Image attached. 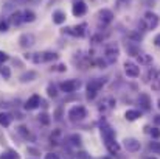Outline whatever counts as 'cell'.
Wrapping results in <instances>:
<instances>
[{
	"label": "cell",
	"instance_id": "37",
	"mask_svg": "<svg viewBox=\"0 0 160 159\" xmlns=\"http://www.w3.org/2000/svg\"><path fill=\"white\" fill-rule=\"evenodd\" d=\"M154 45H156V47H160V33L154 36Z\"/></svg>",
	"mask_w": 160,
	"mask_h": 159
},
{
	"label": "cell",
	"instance_id": "23",
	"mask_svg": "<svg viewBox=\"0 0 160 159\" xmlns=\"http://www.w3.org/2000/svg\"><path fill=\"white\" fill-rule=\"evenodd\" d=\"M68 142H70L72 147H79L81 142H82V139H81L79 134H70V136H68Z\"/></svg>",
	"mask_w": 160,
	"mask_h": 159
},
{
	"label": "cell",
	"instance_id": "33",
	"mask_svg": "<svg viewBox=\"0 0 160 159\" xmlns=\"http://www.w3.org/2000/svg\"><path fill=\"white\" fill-rule=\"evenodd\" d=\"M27 151H28V153H31V155H34V156L41 155V151H39L38 148H34V147H28V148H27Z\"/></svg>",
	"mask_w": 160,
	"mask_h": 159
},
{
	"label": "cell",
	"instance_id": "31",
	"mask_svg": "<svg viewBox=\"0 0 160 159\" xmlns=\"http://www.w3.org/2000/svg\"><path fill=\"white\" fill-rule=\"evenodd\" d=\"M151 87L154 89V91H157V92H160V77L159 78H156L152 83H151Z\"/></svg>",
	"mask_w": 160,
	"mask_h": 159
},
{
	"label": "cell",
	"instance_id": "27",
	"mask_svg": "<svg viewBox=\"0 0 160 159\" xmlns=\"http://www.w3.org/2000/svg\"><path fill=\"white\" fill-rule=\"evenodd\" d=\"M38 119H39V122H42L44 125H48V123H50V117H48V114H47V112L39 114V115H38Z\"/></svg>",
	"mask_w": 160,
	"mask_h": 159
},
{
	"label": "cell",
	"instance_id": "26",
	"mask_svg": "<svg viewBox=\"0 0 160 159\" xmlns=\"http://www.w3.org/2000/svg\"><path fill=\"white\" fill-rule=\"evenodd\" d=\"M0 159H19V155L16 153V151H6V153H3L2 156H0Z\"/></svg>",
	"mask_w": 160,
	"mask_h": 159
},
{
	"label": "cell",
	"instance_id": "34",
	"mask_svg": "<svg viewBox=\"0 0 160 159\" xmlns=\"http://www.w3.org/2000/svg\"><path fill=\"white\" fill-rule=\"evenodd\" d=\"M76 156H78L79 159H90V156H89V155H87L86 151H79V153H78Z\"/></svg>",
	"mask_w": 160,
	"mask_h": 159
},
{
	"label": "cell",
	"instance_id": "2",
	"mask_svg": "<svg viewBox=\"0 0 160 159\" xmlns=\"http://www.w3.org/2000/svg\"><path fill=\"white\" fill-rule=\"evenodd\" d=\"M67 117H68V120L73 122V123H76V122H82V120L87 117V109H86L82 105H76V106H73V108L68 109Z\"/></svg>",
	"mask_w": 160,
	"mask_h": 159
},
{
	"label": "cell",
	"instance_id": "8",
	"mask_svg": "<svg viewBox=\"0 0 160 159\" xmlns=\"http://www.w3.org/2000/svg\"><path fill=\"white\" fill-rule=\"evenodd\" d=\"M123 67H124V73L128 77H131V78H137L140 75V67L135 62H132V61H126L123 64Z\"/></svg>",
	"mask_w": 160,
	"mask_h": 159
},
{
	"label": "cell",
	"instance_id": "20",
	"mask_svg": "<svg viewBox=\"0 0 160 159\" xmlns=\"http://www.w3.org/2000/svg\"><path fill=\"white\" fill-rule=\"evenodd\" d=\"M12 122V115L8 114V112H0V126L3 128H8Z\"/></svg>",
	"mask_w": 160,
	"mask_h": 159
},
{
	"label": "cell",
	"instance_id": "36",
	"mask_svg": "<svg viewBox=\"0 0 160 159\" xmlns=\"http://www.w3.org/2000/svg\"><path fill=\"white\" fill-rule=\"evenodd\" d=\"M45 159H59V156L56 153H47L45 155Z\"/></svg>",
	"mask_w": 160,
	"mask_h": 159
},
{
	"label": "cell",
	"instance_id": "6",
	"mask_svg": "<svg viewBox=\"0 0 160 159\" xmlns=\"http://www.w3.org/2000/svg\"><path fill=\"white\" fill-rule=\"evenodd\" d=\"M81 87V81L79 80H65L59 84V89L65 94H73Z\"/></svg>",
	"mask_w": 160,
	"mask_h": 159
},
{
	"label": "cell",
	"instance_id": "21",
	"mask_svg": "<svg viewBox=\"0 0 160 159\" xmlns=\"http://www.w3.org/2000/svg\"><path fill=\"white\" fill-rule=\"evenodd\" d=\"M65 19H67V16H65L64 11L58 9V11H54L53 13V22L56 24V25H62V24L65 22Z\"/></svg>",
	"mask_w": 160,
	"mask_h": 159
},
{
	"label": "cell",
	"instance_id": "12",
	"mask_svg": "<svg viewBox=\"0 0 160 159\" xmlns=\"http://www.w3.org/2000/svg\"><path fill=\"white\" fill-rule=\"evenodd\" d=\"M98 20L103 24V25H107V24H110L112 20H113V13L110 11V9H107V8H103V9H100L98 11Z\"/></svg>",
	"mask_w": 160,
	"mask_h": 159
},
{
	"label": "cell",
	"instance_id": "24",
	"mask_svg": "<svg viewBox=\"0 0 160 159\" xmlns=\"http://www.w3.org/2000/svg\"><path fill=\"white\" fill-rule=\"evenodd\" d=\"M148 147H149V150H151L154 155H160V142L159 140H151Z\"/></svg>",
	"mask_w": 160,
	"mask_h": 159
},
{
	"label": "cell",
	"instance_id": "16",
	"mask_svg": "<svg viewBox=\"0 0 160 159\" xmlns=\"http://www.w3.org/2000/svg\"><path fill=\"white\" fill-rule=\"evenodd\" d=\"M38 78V72H34V70H28V72H25V73H22L20 75V83H30V81H34Z\"/></svg>",
	"mask_w": 160,
	"mask_h": 159
},
{
	"label": "cell",
	"instance_id": "30",
	"mask_svg": "<svg viewBox=\"0 0 160 159\" xmlns=\"http://www.w3.org/2000/svg\"><path fill=\"white\" fill-rule=\"evenodd\" d=\"M8 59H9L8 53H6V52H2V50H0V67H2V66H3V62H6Z\"/></svg>",
	"mask_w": 160,
	"mask_h": 159
},
{
	"label": "cell",
	"instance_id": "13",
	"mask_svg": "<svg viewBox=\"0 0 160 159\" xmlns=\"http://www.w3.org/2000/svg\"><path fill=\"white\" fill-rule=\"evenodd\" d=\"M42 103V100H41V97L39 95H31L28 100H27V103H25V109L27 111H34V109H38L39 105Z\"/></svg>",
	"mask_w": 160,
	"mask_h": 159
},
{
	"label": "cell",
	"instance_id": "5",
	"mask_svg": "<svg viewBox=\"0 0 160 159\" xmlns=\"http://www.w3.org/2000/svg\"><path fill=\"white\" fill-rule=\"evenodd\" d=\"M142 25H143V28H146V30H154V28L159 25V16H157L156 13H152V11L145 13L143 20H142Z\"/></svg>",
	"mask_w": 160,
	"mask_h": 159
},
{
	"label": "cell",
	"instance_id": "1",
	"mask_svg": "<svg viewBox=\"0 0 160 159\" xmlns=\"http://www.w3.org/2000/svg\"><path fill=\"white\" fill-rule=\"evenodd\" d=\"M100 133H101V137L104 140L107 151L112 153V155H118L120 153V144L115 140V130L109 123L103 122L101 126H100Z\"/></svg>",
	"mask_w": 160,
	"mask_h": 159
},
{
	"label": "cell",
	"instance_id": "40",
	"mask_svg": "<svg viewBox=\"0 0 160 159\" xmlns=\"http://www.w3.org/2000/svg\"><path fill=\"white\" fill-rule=\"evenodd\" d=\"M157 106H159V109H160V98L157 100Z\"/></svg>",
	"mask_w": 160,
	"mask_h": 159
},
{
	"label": "cell",
	"instance_id": "22",
	"mask_svg": "<svg viewBox=\"0 0 160 159\" xmlns=\"http://www.w3.org/2000/svg\"><path fill=\"white\" fill-rule=\"evenodd\" d=\"M34 20H36V13L31 11V9H25V11H23V22L31 24V22H34Z\"/></svg>",
	"mask_w": 160,
	"mask_h": 159
},
{
	"label": "cell",
	"instance_id": "35",
	"mask_svg": "<svg viewBox=\"0 0 160 159\" xmlns=\"http://www.w3.org/2000/svg\"><path fill=\"white\" fill-rule=\"evenodd\" d=\"M0 31H2V33L8 31V24H6V22H0Z\"/></svg>",
	"mask_w": 160,
	"mask_h": 159
},
{
	"label": "cell",
	"instance_id": "25",
	"mask_svg": "<svg viewBox=\"0 0 160 159\" xmlns=\"http://www.w3.org/2000/svg\"><path fill=\"white\" fill-rule=\"evenodd\" d=\"M17 131H19V134H20V136H23L25 139H33V136L30 134V131H28L25 126H19V128H17Z\"/></svg>",
	"mask_w": 160,
	"mask_h": 159
},
{
	"label": "cell",
	"instance_id": "38",
	"mask_svg": "<svg viewBox=\"0 0 160 159\" xmlns=\"http://www.w3.org/2000/svg\"><path fill=\"white\" fill-rule=\"evenodd\" d=\"M56 67H58V69H56L58 72H64V70H65V66H64V64H59V66H56Z\"/></svg>",
	"mask_w": 160,
	"mask_h": 159
},
{
	"label": "cell",
	"instance_id": "41",
	"mask_svg": "<svg viewBox=\"0 0 160 159\" xmlns=\"http://www.w3.org/2000/svg\"><path fill=\"white\" fill-rule=\"evenodd\" d=\"M103 159H110V158H107V156H106V158H103Z\"/></svg>",
	"mask_w": 160,
	"mask_h": 159
},
{
	"label": "cell",
	"instance_id": "28",
	"mask_svg": "<svg viewBox=\"0 0 160 159\" xmlns=\"http://www.w3.org/2000/svg\"><path fill=\"white\" fill-rule=\"evenodd\" d=\"M0 75H2L5 80H9V77H11V70H9V67H3V66H2V69H0Z\"/></svg>",
	"mask_w": 160,
	"mask_h": 159
},
{
	"label": "cell",
	"instance_id": "18",
	"mask_svg": "<svg viewBox=\"0 0 160 159\" xmlns=\"http://www.w3.org/2000/svg\"><path fill=\"white\" fill-rule=\"evenodd\" d=\"M135 58H137V61H138L142 66H151V64H152V56L148 55V53H138Z\"/></svg>",
	"mask_w": 160,
	"mask_h": 159
},
{
	"label": "cell",
	"instance_id": "14",
	"mask_svg": "<svg viewBox=\"0 0 160 159\" xmlns=\"http://www.w3.org/2000/svg\"><path fill=\"white\" fill-rule=\"evenodd\" d=\"M118 53H120V50H118V47H117V45H109V47L106 49L107 62H115V61H117V58H118Z\"/></svg>",
	"mask_w": 160,
	"mask_h": 159
},
{
	"label": "cell",
	"instance_id": "7",
	"mask_svg": "<svg viewBox=\"0 0 160 159\" xmlns=\"http://www.w3.org/2000/svg\"><path fill=\"white\" fill-rule=\"evenodd\" d=\"M72 13L75 17H81L87 13V5L84 0H75L73 5H72Z\"/></svg>",
	"mask_w": 160,
	"mask_h": 159
},
{
	"label": "cell",
	"instance_id": "42",
	"mask_svg": "<svg viewBox=\"0 0 160 159\" xmlns=\"http://www.w3.org/2000/svg\"><path fill=\"white\" fill-rule=\"evenodd\" d=\"M146 159H154V158H146Z\"/></svg>",
	"mask_w": 160,
	"mask_h": 159
},
{
	"label": "cell",
	"instance_id": "32",
	"mask_svg": "<svg viewBox=\"0 0 160 159\" xmlns=\"http://www.w3.org/2000/svg\"><path fill=\"white\" fill-rule=\"evenodd\" d=\"M149 133H151V136H152L154 139H160V130H157V128H152Z\"/></svg>",
	"mask_w": 160,
	"mask_h": 159
},
{
	"label": "cell",
	"instance_id": "39",
	"mask_svg": "<svg viewBox=\"0 0 160 159\" xmlns=\"http://www.w3.org/2000/svg\"><path fill=\"white\" fill-rule=\"evenodd\" d=\"M154 123H156L157 126H160V114H159V115H156V117H154Z\"/></svg>",
	"mask_w": 160,
	"mask_h": 159
},
{
	"label": "cell",
	"instance_id": "4",
	"mask_svg": "<svg viewBox=\"0 0 160 159\" xmlns=\"http://www.w3.org/2000/svg\"><path fill=\"white\" fill-rule=\"evenodd\" d=\"M28 59V58H27ZM30 59L34 62V64H42V62H52V61H56L58 59V53L54 52H38L33 53L30 56Z\"/></svg>",
	"mask_w": 160,
	"mask_h": 159
},
{
	"label": "cell",
	"instance_id": "29",
	"mask_svg": "<svg viewBox=\"0 0 160 159\" xmlns=\"http://www.w3.org/2000/svg\"><path fill=\"white\" fill-rule=\"evenodd\" d=\"M47 94H48V97H56L58 95V92H56V86L54 84H48L47 86Z\"/></svg>",
	"mask_w": 160,
	"mask_h": 159
},
{
	"label": "cell",
	"instance_id": "17",
	"mask_svg": "<svg viewBox=\"0 0 160 159\" xmlns=\"http://www.w3.org/2000/svg\"><path fill=\"white\" fill-rule=\"evenodd\" d=\"M86 28H87V25L86 24H79V25H76V27H73V28H70V34H73V36H84L86 34Z\"/></svg>",
	"mask_w": 160,
	"mask_h": 159
},
{
	"label": "cell",
	"instance_id": "9",
	"mask_svg": "<svg viewBox=\"0 0 160 159\" xmlns=\"http://www.w3.org/2000/svg\"><path fill=\"white\" fill-rule=\"evenodd\" d=\"M34 42H36V38H34V34H31V33H23V34H20V38H19V45H20L22 49H30V47L34 45Z\"/></svg>",
	"mask_w": 160,
	"mask_h": 159
},
{
	"label": "cell",
	"instance_id": "19",
	"mask_svg": "<svg viewBox=\"0 0 160 159\" xmlns=\"http://www.w3.org/2000/svg\"><path fill=\"white\" fill-rule=\"evenodd\" d=\"M22 22H23V13H22V11H16V13H12V14L9 16V24L19 25V24H22Z\"/></svg>",
	"mask_w": 160,
	"mask_h": 159
},
{
	"label": "cell",
	"instance_id": "3",
	"mask_svg": "<svg viewBox=\"0 0 160 159\" xmlns=\"http://www.w3.org/2000/svg\"><path fill=\"white\" fill-rule=\"evenodd\" d=\"M106 84V80L104 78H95V80H90L87 83V98L89 100H93L95 95L103 89V86Z\"/></svg>",
	"mask_w": 160,
	"mask_h": 159
},
{
	"label": "cell",
	"instance_id": "10",
	"mask_svg": "<svg viewBox=\"0 0 160 159\" xmlns=\"http://www.w3.org/2000/svg\"><path fill=\"white\" fill-rule=\"evenodd\" d=\"M123 142H124V148H126L128 151H131V153H137V151H140V148H142L140 140H137V139H134V137H126Z\"/></svg>",
	"mask_w": 160,
	"mask_h": 159
},
{
	"label": "cell",
	"instance_id": "15",
	"mask_svg": "<svg viewBox=\"0 0 160 159\" xmlns=\"http://www.w3.org/2000/svg\"><path fill=\"white\" fill-rule=\"evenodd\" d=\"M140 117H142V111H138V109H128L124 112V119L128 122H134V120H137Z\"/></svg>",
	"mask_w": 160,
	"mask_h": 159
},
{
	"label": "cell",
	"instance_id": "11",
	"mask_svg": "<svg viewBox=\"0 0 160 159\" xmlns=\"http://www.w3.org/2000/svg\"><path fill=\"white\" fill-rule=\"evenodd\" d=\"M137 103L140 105V108H142L143 111H151V108H152L151 97H149L146 92H142V94L137 97Z\"/></svg>",
	"mask_w": 160,
	"mask_h": 159
}]
</instances>
